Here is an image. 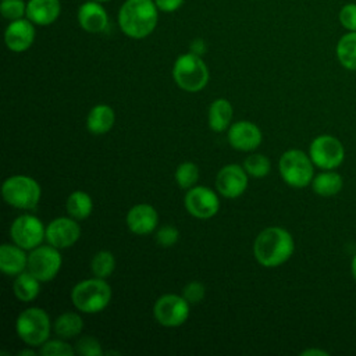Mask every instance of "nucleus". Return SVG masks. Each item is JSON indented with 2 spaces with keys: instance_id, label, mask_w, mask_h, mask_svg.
Returning <instances> with one entry per match:
<instances>
[{
  "instance_id": "nucleus-5",
  "label": "nucleus",
  "mask_w": 356,
  "mask_h": 356,
  "mask_svg": "<svg viewBox=\"0 0 356 356\" xmlns=\"http://www.w3.org/2000/svg\"><path fill=\"white\" fill-rule=\"evenodd\" d=\"M1 195L10 206L31 210L38 206L42 191L33 178L28 175H13L4 181Z\"/></svg>"
},
{
  "instance_id": "nucleus-32",
  "label": "nucleus",
  "mask_w": 356,
  "mask_h": 356,
  "mask_svg": "<svg viewBox=\"0 0 356 356\" xmlns=\"http://www.w3.org/2000/svg\"><path fill=\"white\" fill-rule=\"evenodd\" d=\"M74 353L75 349L61 339L46 341L43 345H40L39 349V355L43 356H72Z\"/></svg>"
},
{
  "instance_id": "nucleus-18",
  "label": "nucleus",
  "mask_w": 356,
  "mask_h": 356,
  "mask_svg": "<svg viewBox=\"0 0 356 356\" xmlns=\"http://www.w3.org/2000/svg\"><path fill=\"white\" fill-rule=\"evenodd\" d=\"M159 221L157 211L153 206L140 203L129 209L127 214V225L136 235H147L154 231Z\"/></svg>"
},
{
  "instance_id": "nucleus-40",
  "label": "nucleus",
  "mask_w": 356,
  "mask_h": 356,
  "mask_svg": "<svg viewBox=\"0 0 356 356\" xmlns=\"http://www.w3.org/2000/svg\"><path fill=\"white\" fill-rule=\"evenodd\" d=\"M350 270H352V275H353V278H355V281H356V256H355V257H353V260H352Z\"/></svg>"
},
{
  "instance_id": "nucleus-23",
  "label": "nucleus",
  "mask_w": 356,
  "mask_h": 356,
  "mask_svg": "<svg viewBox=\"0 0 356 356\" xmlns=\"http://www.w3.org/2000/svg\"><path fill=\"white\" fill-rule=\"evenodd\" d=\"M335 53L343 68L356 71V32H346L342 35L337 43Z\"/></svg>"
},
{
  "instance_id": "nucleus-28",
  "label": "nucleus",
  "mask_w": 356,
  "mask_h": 356,
  "mask_svg": "<svg viewBox=\"0 0 356 356\" xmlns=\"http://www.w3.org/2000/svg\"><path fill=\"white\" fill-rule=\"evenodd\" d=\"M90 268L95 277L97 278H107L115 268V259L113 253L107 250H100L97 252L90 263Z\"/></svg>"
},
{
  "instance_id": "nucleus-24",
  "label": "nucleus",
  "mask_w": 356,
  "mask_h": 356,
  "mask_svg": "<svg viewBox=\"0 0 356 356\" xmlns=\"http://www.w3.org/2000/svg\"><path fill=\"white\" fill-rule=\"evenodd\" d=\"M13 288L17 299H19L21 302H31L39 295L40 281L29 271H22L17 275Z\"/></svg>"
},
{
  "instance_id": "nucleus-17",
  "label": "nucleus",
  "mask_w": 356,
  "mask_h": 356,
  "mask_svg": "<svg viewBox=\"0 0 356 356\" xmlns=\"http://www.w3.org/2000/svg\"><path fill=\"white\" fill-rule=\"evenodd\" d=\"M228 142L236 150L250 152L261 143V131L250 121H238L228 131Z\"/></svg>"
},
{
  "instance_id": "nucleus-25",
  "label": "nucleus",
  "mask_w": 356,
  "mask_h": 356,
  "mask_svg": "<svg viewBox=\"0 0 356 356\" xmlns=\"http://www.w3.org/2000/svg\"><path fill=\"white\" fill-rule=\"evenodd\" d=\"M83 328V321L78 313L74 312H65L60 314L53 324L54 332L61 338V339H70L81 334Z\"/></svg>"
},
{
  "instance_id": "nucleus-41",
  "label": "nucleus",
  "mask_w": 356,
  "mask_h": 356,
  "mask_svg": "<svg viewBox=\"0 0 356 356\" xmlns=\"http://www.w3.org/2000/svg\"><path fill=\"white\" fill-rule=\"evenodd\" d=\"M25 355H28V356H35V350H19V352H18V356H25Z\"/></svg>"
},
{
  "instance_id": "nucleus-29",
  "label": "nucleus",
  "mask_w": 356,
  "mask_h": 356,
  "mask_svg": "<svg viewBox=\"0 0 356 356\" xmlns=\"http://www.w3.org/2000/svg\"><path fill=\"white\" fill-rule=\"evenodd\" d=\"M243 168L249 175H252L254 178H263L270 172L271 164L266 156L256 153V154H250L245 159Z\"/></svg>"
},
{
  "instance_id": "nucleus-7",
  "label": "nucleus",
  "mask_w": 356,
  "mask_h": 356,
  "mask_svg": "<svg viewBox=\"0 0 356 356\" xmlns=\"http://www.w3.org/2000/svg\"><path fill=\"white\" fill-rule=\"evenodd\" d=\"M278 167L282 179L292 188H305L313 181V161L302 150H286L281 156Z\"/></svg>"
},
{
  "instance_id": "nucleus-22",
  "label": "nucleus",
  "mask_w": 356,
  "mask_h": 356,
  "mask_svg": "<svg viewBox=\"0 0 356 356\" xmlns=\"http://www.w3.org/2000/svg\"><path fill=\"white\" fill-rule=\"evenodd\" d=\"M232 120V106L225 99H216L209 107V127L214 132H222Z\"/></svg>"
},
{
  "instance_id": "nucleus-4",
  "label": "nucleus",
  "mask_w": 356,
  "mask_h": 356,
  "mask_svg": "<svg viewBox=\"0 0 356 356\" xmlns=\"http://www.w3.org/2000/svg\"><path fill=\"white\" fill-rule=\"evenodd\" d=\"M175 83L186 92H199L209 82V70L200 56L193 53L181 54L172 67Z\"/></svg>"
},
{
  "instance_id": "nucleus-38",
  "label": "nucleus",
  "mask_w": 356,
  "mask_h": 356,
  "mask_svg": "<svg viewBox=\"0 0 356 356\" xmlns=\"http://www.w3.org/2000/svg\"><path fill=\"white\" fill-rule=\"evenodd\" d=\"M191 53L197 54V56H203L206 53V43L203 42V39H195L191 43Z\"/></svg>"
},
{
  "instance_id": "nucleus-15",
  "label": "nucleus",
  "mask_w": 356,
  "mask_h": 356,
  "mask_svg": "<svg viewBox=\"0 0 356 356\" xmlns=\"http://www.w3.org/2000/svg\"><path fill=\"white\" fill-rule=\"evenodd\" d=\"M35 24L26 17L15 21H10L4 32V42L8 50L22 53L28 50L35 40Z\"/></svg>"
},
{
  "instance_id": "nucleus-12",
  "label": "nucleus",
  "mask_w": 356,
  "mask_h": 356,
  "mask_svg": "<svg viewBox=\"0 0 356 356\" xmlns=\"http://www.w3.org/2000/svg\"><path fill=\"white\" fill-rule=\"evenodd\" d=\"M185 209L196 218H210L217 214L220 200L210 188L193 186L185 195Z\"/></svg>"
},
{
  "instance_id": "nucleus-37",
  "label": "nucleus",
  "mask_w": 356,
  "mask_h": 356,
  "mask_svg": "<svg viewBox=\"0 0 356 356\" xmlns=\"http://www.w3.org/2000/svg\"><path fill=\"white\" fill-rule=\"evenodd\" d=\"M185 0H154L159 11L163 13H174L182 7Z\"/></svg>"
},
{
  "instance_id": "nucleus-31",
  "label": "nucleus",
  "mask_w": 356,
  "mask_h": 356,
  "mask_svg": "<svg viewBox=\"0 0 356 356\" xmlns=\"http://www.w3.org/2000/svg\"><path fill=\"white\" fill-rule=\"evenodd\" d=\"M0 13L8 21H15L26 17L25 0H1Z\"/></svg>"
},
{
  "instance_id": "nucleus-3",
  "label": "nucleus",
  "mask_w": 356,
  "mask_h": 356,
  "mask_svg": "<svg viewBox=\"0 0 356 356\" xmlns=\"http://www.w3.org/2000/svg\"><path fill=\"white\" fill-rule=\"evenodd\" d=\"M71 300L79 312L99 313L110 303L111 288L103 278L83 280L72 288Z\"/></svg>"
},
{
  "instance_id": "nucleus-2",
  "label": "nucleus",
  "mask_w": 356,
  "mask_h": 356,
  "mask_svg": "<svg viewBox=\"0 0 356 356\" xmlns=\"http://www.w3.org/2000/svg\"><path fill=\"white\" fill-rule=\"evenodd\" d=\"M292 235L281 227H268L254 239V259L264 267H277L285 263L293 253Z\"/></svg>"
},
{
  "instance_id": "nucleus-34",
  "label": "nucleus",
  "mask_w": 356,
  "mask_h": 356,
  "mask_svg": "<svg viewBox=\"0 0 356 356\" xmlns=\"http://www.w3.org/2000/svg\"><path fill=\"white\" fill-rule=\"evenodd\" d=\"M338 19L346 32H356V3L343 4L339 10Z\"/></svg>"
},
{
  "instance_id": "nucleus-14",
  "label": "nucleus",
  "mask_w": 356,
  "mask_h": 356,
  "mask_svg": "<svg viewBox=\"0 0 356 356\" xmlns=\"http://www.w3.org/2000/svg\"><path fill=\"white\" fill-rule=\"evenodd\" d=\"M216 186L224 197H238L248 188V172L238 164H228L218 171Z\"/></svg>"
},
{
  "instance_id": "nucleus-8",
  "label": "nucleus",
  "mask_w": 356,
  "mask_h": 356,
  "mask_svg": "<svg viewBox=\"0 0 356 356\" xmlns=\"http://www.w3.org/2000/svg\"><path fill=\"white\" fill-rule=\"evenodd\" d=\"M61 263V254L57 248L51 245H39L28 254L26 268L40 282H47L57 275Z\"/></svg>"
},
{
  "instance_id": "nucleus-13",
  "label": "nucleus",
  "mask_w": 356,
  "mask_h": 356,
  "mask_svg": "<svg viewBox=\"0 0 356 356\" xmlns=\"http://www.w3.org/2000/svg\"><path fill=\"white\" fill-rule=\"evenodd\" d=\"M79 236L81 228L75 218L58 217L51 220L46 227V241L57 249L72 246Z\"/></svg>"
},
{
  "instance_id": "nucleus-6",
  "label": "nucleus",
  "mask_w": 356,
  "mask_h": 356,
  "mask_svg": "<svg viewBox=\"0 0 356 356\" xmlns=\"http://www.w3.org/2000/svg\"><path fill=\"white\" fill-rule=\"evenodd\" d=\"M50 318L47 313L39 307H29L19 313L15 330L18 337L29 346L43 345L50 335Z\"/></svg>"
},
{
  "instance_id": "nucleus-27",
  "label": "nucleus",
  "mask_w": 356,
  "mask_h": 356,
  "mask_svg": "<svg viewBox=\"0 0 356 356\" xmlns=\"http://www.w3.org/2000/svg\"><path fill=\"white\" fill-rule=\"evenodd\" d=\"M313 191L320 196H332L342 189V177L338 172L327 170L316 175L312 181Z\"/></svg>"
},
{
  "instance_id": "nucleus-42",
  "label": "nucleus",
  "mask_w": 356,
  "mask_h": 356,
  "mask_svg": "<svg viewBox=\"0 0 356 356\" xmlns=\"http://www.w3.org/2000/svg\"><path fill=\"white\" fill-rule=\"evenodd\" d=\"M96 1H100V3H106V1H110V0H96Z\"/></svg>"
},
{
  "instance_id": "nucleus-11",
  "label": "nucleus",
  "mask_w": 356,
  "mask_h": 356,
  "mask_svg": "<svg viewBox=\"0 0 356 356\" xmlns=\"http://www.w3.org/2000/svg\"><path fill=\"white\" fill-rule=\"evenodd\" d=\"M153 314L163 327H179L189 317V303L184 296L167 293L156 300Z\"/></svg>"
},
{
  "instance_id": "nucleus-9",
  "label": "nucleus",
  "mask_w": 356,
  "mask_h": 356,
  "mask_svg": "<svg viewBox=\"0 0 356 356\" xmlns=\"http://www.w3.org/2000/svg\"><path fill=\"white\" fill-rule=\"evenodd\" d=\"M309 156L314 165L323 170H334L341 165L345 157V150L339 139L331 135H320L313 139L309 149Z\"/></svg>"
},
{
  "instance_id": "nucleus-16",
  "label": "nucleus",
  "mask_w": 356,
  "mask_h": 356,
  "mask_svg": "<svg viewBox=\"0 0 356 356\" xmlns=\"http://www.w3.org/2000/svg\"><path fill=\"white\" fill-rule=\"evenodd\" d=\"M79 26L89 33L104 32L108 26V15L100 1L88 0L82 3L76 13Z\"/></svg>"
},
{
  "instance_id": "nucleus-19",
  "label": "nucleus",
  "mask_w": 356,
  "mask_h": 356,
  "mask_svg": "<svg viewBox=\"0 0 356 356\" xmlns=\"http://www.w3.org/2000/svg\"><path fill=\"white\" fill-rule=\"evenodd\" d=\"M61 13L60 0H28L26 18L35 25H51Z\"/></svg>"
},
{
  "instance_id": "nucleus-30",
  "label": "nucleus",
  "mask_w": 356,
  "mask_h": 356,
  "mask_svg": "<svg viewBox=\"0 0 356 356\" xmlns=\"http://www.w3.org/2000/svg\"><path fill=\"white\" fill-rule=\"evenodd\" d=\"M199 168L192 161H185L175 170V181L182 189H191L197 182Z\"/></svg>"
},
{
  "instance_id": "nucleus-20",
  "label": "nucleus",
  "mask_w": 356,
  "mask_h": 356,
  "mask_svg": "<svg viewBox=\"0 0 356 356\" xmlns=\"http://www.w3.org/2000/svg\"><path fill=\"white\" fill-rule=\"evenodd\" d=\"M18 245L0 246V270L7 275H18L28 266V256Z\"/></svg>"
},
{
  "instance_id": "nucleus-39",
  "label": "nucleus",
  "mask_w": 356,
  "mask_h": 356,
  "mask_svg": "<svg viewBox=\"0 0 356 356\" xmlns=\"http://www.w3.org/2000/svg\"><path fill=\"white\" fill-rule=\"evenodd\" d=\"M303 356H309V355H320V356H327L328 353L324 352V350H320V349H306L302 352Z\"/></svg>"
},
{
  "instance_id": "nucleus-36",
  "label": "nucleus",
  "mask_w": 356,
  "mask_h": 356,
  "mask_svg": "<svg viewBox=\"0 0 356 356\" xmlns=\"http://www.w3.org/2000/svg\"><path fill=\"white\" fill-rule=\"evenodd\" d=\"M178 238H179V232L172 225H163L156 232V241L163 248H170V246L175 245Z\"/></svg>"
},
{
  "instance_id": "nucleus-35",
  "label": "nucleus",
  "mask_w": 356,
  "mask_h": 356,
  "mask_svg": "<svg viewBox=\"0 0 356 356\" xmlns=\"http://www.w3.org/2000/svg\"><path fill=\"white\" fill-rule=\"evenodd\" d=\"M204 293H206L204 285L199 281H192V282L186 284L182 291V296L185 298V300L189 305H196V303L202 302L204 298Z\"/></svg>"
},
{
  "instance_id": "nucleus-21",
  "label": "nucleus",
  "mask_w": 356,
  "mask_h": 356,
  "mask_svg": "<svg viewBox=\"0 0 356 356\" xmlns=\"http://www.w3.org/2000/svg\"><path fill=\"white\" fill-rule=\"evenodd\" d=\"M115 121L114 111L107 104H97L95 106L86 118V128L93 135H103L108 132Z\"/></svg>"
},
{
  "instance_id": "nucleus-26",
  "label": "nucleus",
  "mask_w": 356,
  "mask_h": 356,
  "mask_svg": "<svg viewBox=\"0 0 356 356\" xmlns=\"http://www.w3.org/2000/svg\"><path fill=\"white\" fill-rule=\"evenodd\" d=\"M68 214L75 220H83L90 216L93 209L92 197L83 191H74L65 202Z\"/></svg>"
},
{
  "instance_id": "nucleus-1",
  "label": "nucleus",
  "mask_w": 356,
  "mask_h": 356,
  "mask_svg": "<svg viewBox=\"0 0 356 356\" xmlns=\"http://www.w3.org/2000/svg\"><path fill=\"white\" fill-rule=\"evenodd\" d=\"M117 17L124 35L132 39H143L156 29L159 8L154 0H125Z\"/></svg>"
},
{
  "instance_id": "nucleus-10",
  "label": "nucleus",
  "mask_w": 356,
  "mask_h": 356,
  "mask_svg": "<svg viewBox=\"0 0 356 356\" xmlns=\"http://www.w3.org/2000/svg\"><path fill=\"white\" fill-rule=\"evenodd\" d=\"M10 235L15 245L25 250H32L46 238V228L38 217L32 214H22L13 221Z\"/></svg>"
},
{
  "instance_id": "nucleus-33",
  "label": "nucleus",
  "mask_w": 356,
  "mask_h": 356,
  "mask_svg": "<svg viewBox=\"0 0 356 356\" xmlns=\"http://www.w3.org/2000/svg\"><path fill=\"white\" fill-rule=\"evenodd\" d=\"M75 352L82 356H100L103 355L100 342L90 335H83L75 343Z\"/></svg>"
}]
</instances>
